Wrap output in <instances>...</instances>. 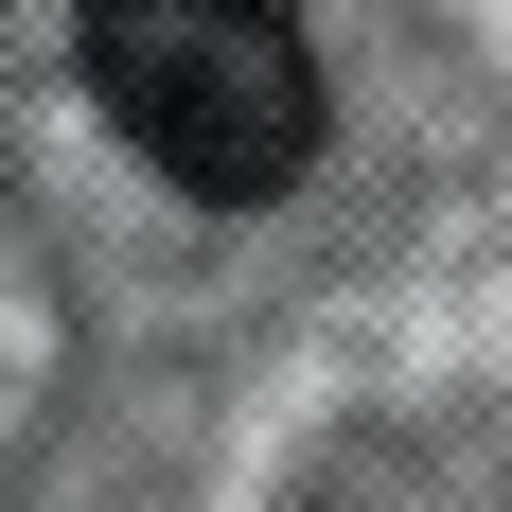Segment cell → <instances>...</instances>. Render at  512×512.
Here are the masks:
<instances>
[{
    "mask_svg": "<svg viewBox=\"0 0 512 512\" xmlns=\"http://www.w3.org/2000/svg\"><path fill=\"white\" fill-rule=\"evenodd\" d=\"M71 53H89V106L212 212H265L318 159V53L283 0H89Z\"/></svg>",
    "mask_w": 512,
    "mask_h": 512,
    "instance_id": "obj_1",
    "label": "cell"
}]
</instances>
